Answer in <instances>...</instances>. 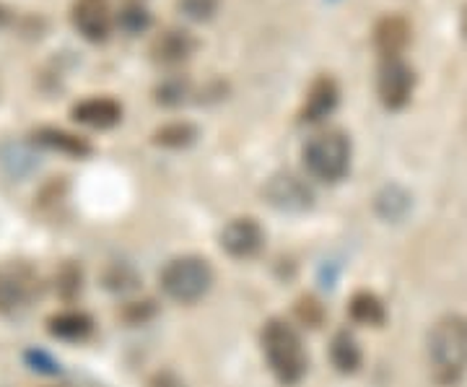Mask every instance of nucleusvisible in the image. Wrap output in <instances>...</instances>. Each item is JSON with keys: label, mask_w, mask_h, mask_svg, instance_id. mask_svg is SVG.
<instances>
[{"label": "nucleus", "mask_w": 467, "mask_h": 387, "mask_svg": "<svg viewBox=\"0 0 467 387\" xmlns=\"http://www.w3.org/2000/svg\"><path fill=\"white\" fill-rule=\"evenodd\" d=\"M73 29L91 45H104L117 26V14L109 0H73L70 5Z\"/></svg>", "instance_id": "obj_7"}, {"label": "nucleus", "mask_w": 467, "mask_h": 387, "mask_svg": "<svg viewBox=\"0 0 467 387\" xmlns=\"http://www.w3.org/2000/svg\"><path fill=\"white\" fill-rule=\"evenodd\" d=\"M429 374L439 387H454L467 371V318L444 315L434 322L426 343Z\"/></svg>", "instance_id": "obj_1"}, {"label": "nucleus", "mask_w": 467, "mask_h": 387, "mask_svg": "<svg viewBox=\"0 0 467 387\" xmlns=\"http://www.w3.org/2000/svg\"><path fill=\"white\" fill-rule=\"evenodd\" d=\"M32 141L36 146L47 149V152L66 153V156H73V159H86V156L94 153V146L86 138L76 133H67L63 128H50V125L36 128L32 133Z\"/></svg>", "instance_id": "obj_14"}, {"label": "nucleus", "mask_w": 467, "mask_h": 387, "mask_svg": "<svg viewBox=\"0 0 467 387\" xmlns=\"http://www.w3.org/2000/svg\"><path fill=\"white\" fill-rule=\"evenodd\" d=\"M195 50H198V39L187 32V29H177V26L156 34L153 42H150V58H153V63L167 68L187 63L195 55Z\"/></svg>", "instance_id": "obj_9"}, {"label": "nucleus", "mask_w": 467, "mask_h": 387, "mask_svg": "<svg viewBox=\"0 0 467 387\" xmlns=\"http://www.w3.org/2000/svg\"><path fill=\"white\" fill-rule=\"evenodd\" d=\"M263 354H265L267 367L275 374V380L284 385L301 382V377L306 374V367H309V356H306L299 330L278 318L267 320L263 328Z\"/></svg>", "instance_id": "obj_2"}, {"label": "nucleus", "mask_w": 467, "mask_h": 387, "mask_svg": "<svg viewBox=\"0 0 467 387\" xmlns=\"http://www.w3.org/2000/svg\"><path fill=\"white\" fill-rule=\"evenodd\" d=\"M296 312H299V318L306 325H312V328H317L319 322H322V304L315 299V297H304L296 307Z\"/></svg>", "instance_id": "obj_22"}, {"label": "nucleus", "mask_w": 467, "mask_h": 387, "mask_svg": "<svg viewBox=\"0 0 467 387\" xmlns=\"http://www.w3.org/2000/svg\"><path fill=\"white\" fill-rule=\"evenodd\" d=\"M26 359L34 364V370L39 371H47V374H57L60 371V364H55L50 356L45 354V351H29L26 354Z\"/></svg>", "instance_id": "obj_24"}, {"label": "nucleus", "mask_w": 467, "mask_h": 387, "mask_svg": "<svg viewBox=\"0 0 467 387\" xmlns=\"http://www.w3.org/2000/svg\"><path fill=\"white\" fill-rule=\"evenodd\" d=\"M184 89H187V84H184L182 78H171L164 86H159L156 94H159V101H164V104H180L184 99Z\"/></svg>", "instance_id": "obj_23"}, {"label": "nucleus", "mask_w": 467, "mask_h": 387, "mask_svg": "<svg viewBox=\"0 0 467 387\" xmlns=\"http://www.w3.org/2000/svg\"><path fill=\"white\" fill-rule=\"evenodd\" d=\"M221 247L226 253L236 257V260H247V257H254V255L263 250L265 245V232L260 226V221L252 219V216H239V219H232L223 229H221Z\"/></svg>", "instance_id": "obj_8"}, {"label": "nucleus", "mask_w": 467, "mask_h": 387, "mask_svg": "<svg viewBox=\"0 0 467 387\" xmlns=\"http://www.w3.org/2000/svg\"><path fill=\"white\" fill-rule=\"evenodd\" d=\"M371 39L379 58H402L405 47L410 45V21L400 14H387L374 24Z\"/></svg>", "instance_id": "obj_11"}, {"label": "nucleus", "mask_w": 467, "mask_h": 387, "mask_svg": "<svg viewBox=\"0 0 467 387\" xmlns=\"http://www.w3.org/2000/svg\"><path fill=\"white\" fill-rule=\"evenodd\" d=\"M42 291V281L34 266L24 260L0 263V315H18L29 309Z\"/></svg>", "instance_id": "obj_5"}, {"label": "nucleus", "mask_w": 467, "mask_h": 387, "mask_svg": "<svg viewBox=\"0 0 467 387\" xmlns=\"http://www.w3.org/2000/svg\"><path fill=\"white\" fill-rule=\"evenodd\" d=\"M150 24V14L146 5H140V3H125L119 11H117V26L122 29V32L128 34H140L149 29Z\"/></svg>", "instance_id": "obj_19"}, {"label": "nucleus", "mask_w": 467, "mask_h": 387, "mask_svg": "<svg viewBox=\"0 0 467 387\" xmlns=\"http://www.w3.org/2000/svg\"><path fill=\"white\" fill-rule=\"evenodd\" d=\"M265 195L270 198L273 205L284 208V211H304L312 205V190L304 185V180H299L296 174L285 172V174H275L267 183Z\"/></svg>", "instance_id": "obj_13"}, {"label": "nucleus", "mask_w": 467, "mask_h": 387, "mask_svg": "<svg viewBox=\"0 0 467 387\" xmlns=\"http://www.w3.org/2000/svg\"><path fill=\"white\" fill-rule=\"evenodd\" d=\"M348 315L353 322H358V325H371V328H379V325H384V320H387L384 302L374 294V291H356L348 302Z\"/></svg>", "instance_id": "obj_16"}, {"label": "nucleus", "mask_w": 467, "mask_h": 387, "mask_svg": "<svg viewBox=\"0 0 467 387\" xmlns=\"http://www.w3.org/2000/svg\"><path fill=\"white\" fill-rule=\"evenodd\" d=\"M218 0H180V11L184 16L195 18V21H205L216 14Z\"/></svg>", "instance_id": "obj_21"}, {"label": "nucleus", "mask_w": 467, "mask_h": 387, "mask_svg": "<svg viewBox=\"0 0 467 387\" xmlns=\"http://www.w3.org/2000/svg\"><path fill=\"white\" fill-rule=\"evenodd\" d=\"M11 21H14V11H11V8H8L3 0H0V29H5Z\"/></svg>", "instance_id": "obj_25"}, {"label": "nucleus", "mask_w": 467, "mask_h": 387, "mask_svg": "<svg viewBox=\"0 0 467 387\" xmlns=\"http://www.w3.org/2000/svg\"><path fill=\"white\" fill-rule=\"evenodd\" d=\"M81 287H84V273L81 268L76 266V263H66L63 268L57 270V276H55V288H57V294L70 302V299H76L78 294H81Z\"/></svg>", "instance_id": "obj_20"}, {"label": "nucleus", "mask_w": 467, "mask_h": 387, "mask_svg": "<svg viewBox=\"0 0 467 387\" xmlns=\"http://www.w3.org/2000/svg\"><path fill=\"white\" fill-rule=\"evenodd\" d=\"M460 29H462V37L467 39V5L462 8V18H460Z\"/></svg>", "instance_id": "obj_26"}, {"label": "nucleus", "mask_w": 467, "mask_h": 387, "mask_svg": "<svg viewBox=\"0 0 467 387\" xmlns=\"http://www.w3.org/2000/svg\"><path fill=\"white\" fill-rule=\"evenodd\" d=\"M416 89V70L408 66L402 58H379L377 70V94L387 110L398 112L402 110Z\"/></svg>", "instance_id": "obj_6"}, {"label": "nucleus", "mask_w": 467, "mask_h": 387, "mask_svg": "<svg viewBox=\"0 0 467 387\" xmlns=\"http://www.w3.org/2000/svg\"><path fill=\"white\" fill-rule=\"evenodd\" d=\"M159 284L171 302L195 304L213 287V268L201 255H180L161 268Z\"/></svg>", "instance_id": "obj_3"}, {"label": "nucleus", "mask_w": 467, "mask_h": 387, "mask_svg": "<svg viewBox=\"0 0 467 387\" xmlns=\"http://www.w3.org/2000/svg\"><path fill=\"white\" fill-rule=\"evenodd\" d=\"M192 141H195V128L190 122H169L153 133V143L167 146V149H182V146H190Z\"/></svg>", "instance_id": "obj_18"}, {"label": "nucleus", "mask_w": 467, "mask_h": 387, "mask_svg": "<svg viewBox=\"0 0 467 387\" xmlns=\"http://www.w3.org/2000/svg\"><path fill=\"white\" fill-rule=\"evenodd\" d=\"M304 167L306 172L319 180L335 185L340 183L350 169V141L343 131H322V133L312 135L304 146Z\"/></svg>", "instance_id": "obj_4"}, {"label": "nucleus", "mask_w": 467, "mask_h": 387, "mask_svg": "<svg viewBox=\"0 0 467 387\" xmlns=\"http://www.w3.org/2000/svg\"><path fill=\"white\" fill-rule=\"evenodd\" d=\"M330 359H333L335 370L343 374H353L361 367V346L358 340L350 336L348 330L335 333L333 343H330Z\"/></svg>", "instance_id": "obj_17"}, {"label": "nucleus", "mask_w": 467, "mask_h": 387, "mask_svg": "<svg viewBox=\"0 0 467 387\" xmlns=\"http://www.w3.org/2000/svg\"><path fill=\"white\" fill-rule=\"evenodd\" d=\"M337 99H340V89L335 84V78H330V76H317L312 81V86L306 89L299 120L306 122V125H317L327 115H333V110L337 107Z\"/></svg>", "instance_id": "obj_10"}, {"label": "nucleus", "mask_w": 467, "mask_h": 387, "mask_svg": "<svg viewBox=\"0 0 467 387\" xmlns=\"http://www.w3.org/2000/svg\"><path fill=\"white\" fill-rule=\"evenodd\" d=\"M70 118L94 131H109L122 120V104L112 97H86L73 104Z\"/></svg>", "instance_id": "obj_12"}, {"label": "nucleus", "mask_w": 467, "mask_h": 387, "mask_svg": "<svg viewBox=\"0 0 467 387\" xmlns=\"http://www.w3.org/2000/svg\"><path fill=\"white\" fill-rule=\"evenodd\" d=\"M91 330H94V320L81 309H63L47 318V333L57 340L78 343L91 336Z\"/></svg>", "instance_id": "obj_15"}]
</instances>
